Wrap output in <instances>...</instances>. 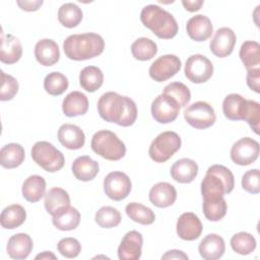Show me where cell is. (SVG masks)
Listing matches in <instances>:
<instances>
[{"label": "cell", "mask_w": 260, "mask_h": 260, "mask_svg": "<svg viewBox=\"0 0 260 260\" xmlns=\"http://www.w3.org/2000/svg\"><path fill=\"white\" fill-rule=\"evenodd\" d=\"M98 112L103 120L122 127L133 125L137 118L135 102L115 91H108L101 95L98 101Z\"/></svg>", "instance_id": "obj_1"}, {"label": "cell", "mask_w": 260, "mask_h": 260, "mask_svg": "<svg viewBox=\"0 0 260 260\" xmlns=\"http://www.w3.org/2000/svg\"><path fill=\"white\" fill-rule=\"evenodd\" d=\"M105 49V41L95 32H85L68 36L63 43V50L67 58L83 61L101 55Z\"/></svg>", "instance_id": "obj_2"}, {"label": "cell", "mask_w": 260, "mask_h": 260, "mask_svg": "<svg viewBox=\"0 0 260 260\" xmlns=\"http://www.w3.org/2000/svg\"><path fill=\"white\" fill-rule=\"evenodd\" d=\"M140 20L159 39L170 40L178 34V23L173 14L158 5L144 6L140 12Z\"/></svg>", "instance_id": "obj_3"}, {"label": "cell", "mask_w": 260, "mask_h": 260, "mask_svg": "<svg viewBox=\"0 0 260 260\" xmlns=\"http://www.w3.org/2000/svg\"><path fill=\"white\" fill-rule=\"evenodd\" d=\"M235 178L233 173L224 166L213 165L206 171L201 182L203 197H223L234 190Z\"/></svg>", "instance_id": "obj_4"}, {"label": "cell", "mask_w": 260, "mask_h": 260, "mask_svg": "<svg viewBox=\"0 0 260 260\" xmlns=\"http://www.w3.org/2000/svg\"><path fill=\"white\" fill-rule=\"evenodd\" d=\"M91 149L108 160H119L126 154V146L119 137L110 130L95 132L90 141Z\"/></svg>", "instance_id": "obj_5"}, {"label": "cell", "mask_w": 260, "mask_h": 260, "mask_svg": "<svg viewBox=\"0 0 260 260\" xmlns=\"http://www.w3.org/2000/svg\"><path fill=\"white\" fill-rule=\"evenodd\" d=\"M34 161L46 172L55 173L65 165L63 153L48 141H38L30 150Z\"/></svg>", "instance_id": "obj_6"}, {"label": "cell", "mask_w": 260, "mask_h": 260, "mask_svg": "<svg viewBox=\"0 0 260 260\" xmlns=\"http://www.w3.org/2000/svg\"><path fill=\"white\" fill-rule=\"evenodd\" d=\"M181 137L178 133L174 131H165L152 140L148 149V154L155 162H165L181 148Z\"/></svg>", "instance_id": "obj_7"}, {"label": "cell", "mask_w": 260, "mask_h": 260, "mask_svg": "<svg viewBox=\"0 0 260 260\" xmlns=\"http://www.w3.org/2000/svg\"><path fill=\"white\" fill-rule=\"evenodd\" d=\"M184 119L193 128L206 129L215 123L216 116L213 108L208 103L199 101L184 110Z\"/></svg>", "instance_id": "obj_8"}, {"label": "cell", "mask_w": 260, "mask_h": 260, "mask_svg": "<svg viewBox=\"0 0 260 260\" xmlns=\"http://www.w3.org/2000/svg\"><path fill=\"white\" fill-rule=\"evenodd\" d=\"M184 73L191 82L204 83L212 76L213 65L207 57L195 54L187 59Z\"/></svg>", "instance_id": "obj_9"}, {"label": "cell", "mask_w": 260, "mask_h": 260, "mask_svg": "<svg viewBox=\"0 0 260 260\" xmlns=\"http://www.w3.org/2000/svg\"><path fill=\"white\" fill-rule=\"evenodd\" d=\"M131 189V180L128 175L123 172H111L104 179V191L106 195L114 201L125 199L130 194Z\"/></svg>", "instance_id": "obj_10"}, {"label": "cell", "mask_w": 260, "mask_h": 260, "mask_svg": "<svg viewBox=\"0 0 260 260\" xmlns=\"http://www.w3.org/2000/svg\"><path fill=\"white\" fill-rule=\"evenodd\" d=\"M182 63L179 57L173 54H167L158 57L149 67L148 73L151 79L156 82H162L174 75L181 69Z\"/></svg>", "instance_id": "obj_11"}, {"label": "cell", "mask_w": 260, "mask_h": 260, "mask_svg": "<svg viewBox=\"0 0 260 260\" xmlns=\"http://www.w3.org/2000/svg\"><path fill=\"white\" fill-rule=\"evenodd\" d=\"M260 146L258 141L250 137H243L236 141L231 148V158L239 166L253 164L259 156Z\"/></svg>", "instance_id": "obj_12"}, {"label": "cell", "mask_w": 260, "mask_h": 260, "mask_svg": "<svg viewBox=\"0 0 260 260\" xmlns=\"http://www.w3.org/2000/svg\"><path fill=\"white\" fill-rule=\"evenodd\" d=\"M180 109L181 107L173 98L161 93L151 104V115L156 122L168 124L177 119Z\"/></svg>", "instance_id": "obj_13"}, {"label": "cell", "mask_w": 260, "mask_h": 260, "mask_svg": "<svg viewBox=\"0 0 260 260\" xmlns=\"http://www.w3.org/2000/svg\"><path fill=\"white\" fill-rule=\"evenodd\" d=\"M236 42L237 37L232 28L220 27L215 31L212 40L210 41L209 48L214 56L224 58L233 53Z\"/></svg>", "instance_id": "obj_14"}, {"label": "cell", "mask_w": 260, "mask_h": 260, "mask_svg": "<svg viewBox=\"0 0 260 260\" xmlns=\"http://www.w3.org/2000/svg\"><path fill=\"white\" fill-rule=\"evenodd\" d=\"M176 229L179 238L184 241H194L201 236L203 226L195 213L184 212L179 216Z\"/></svg>", "instance_id": "obj_15"}, {"label": "cell", "mask_w": 260, "mask_h": 260, "mask_svg": "<svg viewBox=\"0 0 260 260\" xmlns=\"http://www.w3.org/2000/svg\"><path fill=\"white\" fill-rule=\"evenodd\" d=\"M143 238L137 231L128 232L118 247L120 260H138L141 257Z\"/></svg>", "instance_id": "obj_16"}, {"label": "cell", "mask_w": 260, "mask_h": 260, "mask_svg": "<svg viewBox=\"0 0 260 260\" xmlns=\"http://www.w3.org/2000/svg\"><path fill=\"white\" fill-rule=\"evenodd\" d=\"M186 30L191 40L195 42H204L211 37L213 26L211 20L206 15L197 14L187 21Z\"/></svg>", "instance_id": "obj_17"}, {"label": "cell", "mask_w": 260, "mask_h": 260, "mask_svg": "<svg viewBox=\"0 0 260 260\" xmlns=\"http://www.w3.org/2000/svg\"><path fill=\"white\" fill-rule=\"evenodd\" d=\"M149 201L156 207L166 208L173 205L177 199L176 188L167 182L153 185L149 191Z\"/></svg>", "instance_id": "obj_18"}, {"label": "cell", "mask_w": 260, "mask_h": 260, "mask_svg": "<svg viewBox=\"0 0 260 260\" xmlns=\"http://www.w3.org/2000/svg\"><path fill=\"white\" fill-rule=\"evenodd\" d=\"M34 243L31 238L24 233H18L11 236L8 240L6 250L10 258L22 260L28 257L32 251Z\"/></svg>", "instance_id": "obj_19"}, {"label": "cell", "mask_w": 260, "mask_h": 260, "mask_svg": "<svg viewBox=\"0 0 260 260\" xmlns=\"http://www.w3.org/2000/svg\"><path fill=\"white\" fill-rule=\"evenodd\" d=\"M22 56V46L20 41L10 34L1 32L0 61L4 64H14Z\"/></svg>", "instance_id": "obj_20"}, {"label": "cell", "mask_w": 260, "mask_h": 260, "mask_svg": "<svg viewBox=\"0 0 260 260\" xmlns=\"http://www.w3.org/2000/svg\"><path fill=\"white\" fill-rule=\"evenodd\" d=\"M59 142L68 149H79L85 143V135L80 127L73 124H63L58 130Z\"/></svg>", "instance_id": "obj_21"}, {"label": "cell", "mask_w": 260, "mask_h": 260, "mask_svg": "<svg viewBox=\"0 0 260 260\" xmlns=\"http://www.w3.org/2000/svg\"><path fill=\"white\" fill-rule=\"evenodd\" d=\"M200 256L205 260H216L222 257L225 251V244L222 237L216 234L205 236L198 246Z\"/></svg>", "instance_id": "obj_22"}, {"label": "cell", "mask_w": 260, "mask_h": 260, "mask_svg": "<svg viewBox=\"0 0 260 260\" xmlns=\"http://www.w3.org/2000/svg\"><path fill=\"white\" fill-rule=\"evenodd\" d=\"M35 57L43 66H52L60 59V50L57 43L51 39L40 40L35 46Z\"/></svg>", "instance_id": "obj_23"}, {"label": "cell", "mask_w": 260, "mask_h": 260, "mask_svg": "<svg viewBox=\"0 0 260 260\" xmlns=\"http://www.w3.org/2000/svg\"><path fill=\"white\" fill-rule=\"evenodd\" d=\"M171 177L178 183L188 184L198 175V165L191 158H181L173 164L170 170Z\"/></svg>", "instance_id": "obj_24"}, {"label": "cell", "mask_w": 260, "mask_h": 260, "mask_svg": "<svg viewBox=\"0 0 260 260\" xmlns=\"http://www.w3.org/2000/svg\"><path fill=\"white\" fill-rule=\"evenodd\" d=\"M88 110V100L80 91L69 92L63 100L62 111L67 117H77L86 114Z\"/></svg>", "instance_id": "obj_25"}, {"label": "cell", "mask_w": 260, "mask_h": 260, "mask_svg": "<svg viewBox=\"0 0 260 260\" xmlns=\"http://www.w3.org/2000/svg\"><path fill=\"white\" fill-rule=\"evenodd\" d=\"M71 170L77 180L88 182L99 174L100 167L98 161L93 160L89 155H81L74 159Z\"/></svg>", "instance_id": "obj_26"}, {"label": "cell", "mask_w": 260, "mask_h": 260, "mask_svg": "<svg viewBox=\"0 0 260 260\" xmlns=\"http://www.w3.org/2000/svg\"><path fill=\"white\" fill-rule=\"evenodd\" d=\"M247 110V100L241 94L230 93L222 102V112L229 120H244Z\"/></svg>", "instance_id": "obj_27"}, {"label": "cell", "mask_w": 260, "mask_h": 260, "mask_svg": "<svg viewBox=\"0 0 260 260\" xmlns=\"http://www.w3.org/2000/svg\"><path fill=\"white\" fill-rule=\"evenodd\" d=\"M23 198L31 203L40 201L46 194V181L42 176L32 175L26 178L22 184Z\"/></svg>", "instance_id": "obj_28"}, {"label": "cell", "mask_w": 260, "mask_h": 260, "mask_svg": "<svg viewBox=\"0 0 260 260\" xmlns=\"http://www.w3.org/2000/svg\"><path fill=\"white\" fill-rule=\"evenodd\" d=\"M44 205L47 212L53 216L62 208L70 205L69 194L62 188L54 187L45 194Z\"/></svg>", "instance_id": "obj_29"}, {"label": "cell", "mask_w": 260, "mask_h": 260, "mask_svg": "<svg viewBox=\"0 0 260 260\" xmlns=\"http://www.w3.org/2000/svg\"><path fill=\"white\" fill-rule=\"evenodd\" d=\"M52 222L60 231L75 230L80 222L79 211L72 206H66L53 215Z\"/></svg>", "instance_id": "obj_30"}, {"label": "cell", "mask_w": 260, "mask_h": 260, "mask_svg": "<svg viewBox=\"0 0 260 260\" xmlns=\"http://www.w3.org/2000/svg\"><path fill=\"white\" fill-rule=\"evenodd\" d=\"M25 157L24 148L18 143H8L0 150V164L5 169L19 167Z\"/></svg>", "instance_id": "obj_31"}, {"label": "cell", "mask_w": 260, "mask_h": 260, "mask_svg": "<svg viewBox=\"0 0 260 260\" xmlns=\"http://www.w3.org/2000/svg\"><path fill=\"white\" fill-rule=\"evenodd\" d=\"M25 209L19 204H11L2 210L0 223L3 229L13 230L20 226L25 221Z\"/></svg>", "instance_id": "obj_32"}, {"label": "cell", "mask_w": 260, "mask_h": 260, "mask_svg": "<svg viewBox=\"0 0 260 260\" xmlns=\"http://www.w3.org/2000/svg\"><path fill=\"white\" fill-rule=\"evenodd\" d=\"M103 82L104 73L96 66H86L79 73V84L88 92L98 90L103 85Z\"/></svg>", "instance_id": "obj_33"}, {"label": "cell", "mask_w": 260, "mask_h": 260, "mask_svg": "<svg viewBox=\"0 0 260 260\" xmlns=\"http://www.w3.org/2000/svg\"><path fill=\"white\" fill-rule=\"evenodd\" d=\"M240 59L247 71L259 68L260 66V45L255 41H245L239 52Z\"/></svg>", "instance_id": "obj_34"}, {"label": "cell", "mask_w": 260, "mask_h": 260, "mask_svg": "<svg viewBox=\"0 0 260 260\" xmlns=\"http://www.w3.org/2000/svg\"><path fill=\"white\" fill-rule=\"evenodd\" d=\"M82 10L74 3H65L58 10V20L67 28L77 26L82 20Z\"/></svg>", "instance_id": "obj_35"}, {"label": "cell", "mask_w": 260, "mask_h": 260, "mask_svg": "<svg viewBox=\"0 0 260 260\" xmlns=\"http://www.w3.org/2000/svg\"><path fill=\"white\" fill-rule=\"evenodd\" d=\"M203 213L210 221L220 220L226 213L228 203L223 197L203 198Z\"/></svg>", "instance_id": "obj_36"}, {"label": "cell", "mask_w": 260, "mask_h": 260, "mask_svg": "<svg viewBox=\"0 0 260 260\" xmlns=\"http://www.w3.org/2000/svg\"><path fill=\"white\" fill-rule=\"evenodd\" d=\"M125 211L130 219L144 225L151 224L155 220L154 212L149 207L138 202H131L127 204Z\"/></svg>", "instance_id": "obj_37"}, {"label": "cell", "mask_w": 260, "mask_h": 260, "mask_svg": "<svg viewBox=\"0 0 260 260\" xmlns=\"http://www.w3.org/2000/svg\"><path fill=\"white\" fill-rule=\"evenodd\" d=\"M131 53L136 60L147 61L156 55L157 46L148 38H139L131 45Z\"/></svg>", "instance_id": "obj_38"}, {"label": "cell", "mask_w": 260, "mask_h": 260, "mask_svg": "<svg viewBox=\"0 0 260 260\" xmlns=\"http://www.w3.org/2000/svg\"><path fill=\"white\" fill-rule=\"evenodd\" d=\"M121 213L120 211L112 206H103L101 207L94 215V220L103 229H112L121 222Z\"/></svg>", "instance_id": "obj_39"}, {"label": "cell", "mask_w": 260, "mask_h": 260, "mask_svg": "<svg viewBox=\"0 0 260 260\" xmlns=\"http://www.w3.org/2000/svg\"><path fill=\"white\" fill-rule=\"evenodd\" d=\"M67 77L61 72H51L44 79V88L51 95H61L68 88Z\"/></svg>", "instance_id": "obj_40"}, {"label": "cell", "mask_w": 260, "mask_h": 260, "mask_svg": "<svg viewBox=\"0 0 260 260\" xmlns=\"http://www.w3.org/2000/svg\"><path fill=\"white\" fill-rule=\"evenodd\" d=\"M231 247L240 255H249L256 249V240L251 234L240 232L232 237Z\"/></svg>", "instance_id": "obj_41"}, {"label": "cell", "mask_w": 260, "mask_h": 260, "mask_svg": "<svg viewBox=\"0 0 260 260\" xmlns=\"http://www.w3.org/2000/svg\"><path fill=\"white\" fill-rule=\"evenodd\" d=\"M162 93L173 98L181 108L186 107L191 100V92L187 85L182 82H171L165 86Z\"/></svg>", "instance_id": "obj_42"}, {"label": "cell", "mask_w": 260, "mask_h": 260, "mask_svg": "<svg viewBox=\"0 0 260 260\" xmlns=\"http://www.w3.org/2000/svg\"><path fill=\"white\" fill-rule=\"evenodd\" d=\"M19 88L18 81L12 75L6 74L1 70V88H0V100L2 102L12 100L17 93Z\"/></svg>", "instance_id": "obj_43"}, {"label": "cell", "mask_w": 260, "mask_h": 260, "mask_svg": "<svg viewBox=\"0 0 260 260\" xmlns=\"http://www.w3.org/2000/svg\"><path fill=\"white\" fill-rule=\"evenodd\" d=\"M60 254L66 258H75L81 251V245L75 238H63L57 244Z\"/></svg>", "instance_id": "obj_44"}, {"label": "cell", "mask_w": 260, "mask_h": 260, "mask_svg": "<svg viewBox=\"0 0 260 260\" xmlns=\"http://www.w3.org/2000/svg\"><path fill=\"white\" fill-rule=\"evenodd\" d=\"M251 129L259 134V125H260V105L258 102L253 100H247V110L244 117Z\"/></svg>", "instance_id": "obj_45"}, {"label": "cell", "mask_w": 260, "mask_h": 260, "mask_svg": "<svg viewBox=\"0 0 260 260\" xmlns=\"http://www.w3.org/2000/svg\"><path fill=\"white\" fill-rule=\"evenodd\" d=\"M242 188L251 194L260 192V173L258 169L247 171L242 177Z\"/></svg>", "instance_id": "obj_46"}, {"label": "cell", "mask_w": 260, "mask_h": 260, "mask_svg": "<svg viewBox=\"0 0 260 260\" xmlns=\"http://www.w3.org/2000/svg\"><path fill=\"white\" fill-rule=\"evenodd\" d=\"M247 85L256 93L260 92V68L247 71Z\"/></svg>", "instance_id": "obj_47"}, {"label": "cell", "mask_w": 260, "mask_h": 260, "mask_svg": "<svg viewBox=\"0 0 260 260\" xmlns=\"http://www.w3.org/2000/svg\"><path fill=\"white\" fill-rule=\"evenodd\" d=\"M17 5L24 11H37L44 3L43 0H34V1H16Z\"/></svg>", "instance_id": "obj_48"}, {"label": "cell", "mask_w": 260, "mask_h": 260, "mask_svg": "<svg viewBox=\"0 0 260 260\" xmlns=\"http://www.w3.org/2000/svg\"><path fill=\"white\" fill-rule=\"evenodd\" d=\"M203 3H204L203 0H183L182 1L184 8L189 12L198 11L203 5Z\"/></svg>", "instance_id": "obj_49"}, {"label": "cell", "mask_w": 260, "mask_h": 260, "mask_svg": "<svg viewBox=\"0 0 260 260\" xmlns=\"http://www.w3.org/2000/svg\"><path fill=\"white\" fill-rule=\"evenodd\" d=\"M167 259L168 260H171V259L187 260L188 256L183 251H180V250H170V251L166 252V254H164L161 256V260H167Z\"/></svg>", "instance_id": "obj_50"}, {"label": "cell", "mask_w": 260, "mask_h": 260, "mask_svg": "<svg viewBox=\"0 0 260 260\" xmlns=\"http://www.w3.org/2000/svg\"><path fill=\"white\" fill-rule=\"evenodd\" d=\"M35 259H54V260H56L57 257H56L52 252H50V251H45V252H43V253L37 255V256L35 257Z\"/></svg>", "instance_id": "obj_51"}]
</instances>
